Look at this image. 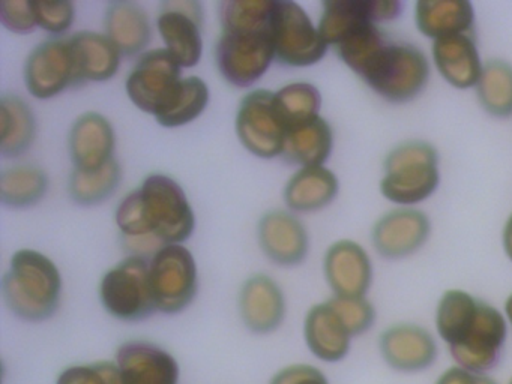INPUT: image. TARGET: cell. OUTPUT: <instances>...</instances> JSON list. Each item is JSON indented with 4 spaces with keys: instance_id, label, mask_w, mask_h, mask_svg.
Listing matches in <instances>:
<instances>
[{
    "instance_id": "32",
    "label": "cell",
    "mask_w": 512,
    "mask_h": 384,
    "mask_svg": "<svg viewBox=\"0 0 512 384\" xmlns=\"http://www.w3.org/2000/svg\"><path fill=\"white\" fill-rule=\"evenodd\" d=\"M121 165L116 159L100 170L83 171L74 168L68 182L71 198L80 206H95L110 197L121 182Z\"/></svg>"
},
{
    "instance_id": "28",
    "label": "cell",
    "mask_w": 512,
    "mask_h": 384,
    "mask_svg": "<svg viewBox=\"0 0 512 384\" xmlns=\"http://www.w3.org/2000/svg\"><path fill=\"white\" fill-rule=\"evenodd\" d=\"M106 36L124 56H136L152 39L151 21L142 6L133 2H115L104 15Z\"/></svg>"
},
{
    "instance_id": "35",
    "label": "cell",
    "mask_w": 512,
    "mask_h": 384,
    "mask_svg": "<svg viewBox=\"0 0 512 384\" xmlns=\"http://www.w3.org/2000/svg\"><path fill=\"white\" fill-rule=\"evenodd\" d=\"M329 302L337 309L353 338L364 335L376 321V309L367 297L334 296Z\"/></svg>"
},
{
    "instance_id": "44",
    "label": "cell",
    "mask_w": 512,
    "mask_h": 384,
    "mask_svg": "<svg viewBox=\"0 0 512 384\" xmlns=\"http://www.w3.org/2000/svg\"><path fill=\"white\" fill-rule=\"evenodd\" d=\"M479 384H497L496 381L493 380V378L488 377V375H481L479 377Z\"/></svg>"
},
{
    "instance_id": "34",
    "label": "cell",
    "mask_w": 512,
    "mask_h": 384,
    "mask_svg": "<svg viewBox=\"0 0 512 384\" xmlns=\"http://www.w3.org/2000/svg\"><path fill=\"white\" fill-rule=\"evenodd\" d=\"M278 108L286 120L287 128L293 123L319 116L322 107V93L314 84L298 81L281 87L275 92Z\"/></svg>"
},
{
    "instance_id": "19",
    "label": "cell",
    "mask_w": 512,
    "mask_h": 384,
    "mask_svg": "<svg viewBox=\"0 0 512 384\" xmlns=\"http://www.w3.org/2000/svg\"><path fill=\"white\" fill-rule=\"evenodd\" d=\"M115 362L121 384H179L178 362L154 342H124L116 351Z\"/></svg>"
},
{
    "instance_id": "23",
    "label": "cell",
    "mask_w": 512,
    "mask_h": 384,
    "mask_svg": "<svg viewBox=\"0 0 512 384\" xmlns=\"http://www.w3.org/2000/svg\"><path fill=\"white\" fill-rule=\"evenodd\" d=\"M304 338L314 357L323 362L337 363L349 354L353 336L337 309L326 300L314 305L305 315Z\"/></svg>"
},
{
    "instance_id": "36",
    "label": "cell",
    "mask_w": 512,
    "mask_h": 384,
    "mask_svg": "<svg viewBox=\"0 0 512 384\" xmlns=\"http://www.w3.org/2000/svg\"><path fill=\"white\" fill-rule=\"evenodd\" d=\"M116 224L119 230L124 234L127 239L137 242L142 240L143 237L158 243L157 240L152 239L149 234L148 225L145 221V212H143L142 195L140 189L131 191L130 194L125 195L124 200L119 203L116 209ZM160 245V243H158ZM161 246V245H160Z\"/></svg>"
},
{
    "instance_id": "27",
    "label": "cell",
    "mask_w": 512,
    "mask_h": 384,
    "mask_svg": "<svg viewBox=\"0 0 512 384\" xmlns=\"http://www.w3.org/2000/svg\"><path fill=\"white\" fill-rule=\"evenodd\" d=\"M68 42L73 50L79 84L115 77L122 54L106 35L83 30L71 35Z\"/></svg>"
},
{
    "instance_id": "8",
    "label": "cell",
    "mask_w": 512,
    "mask_h": 384,
    "mask_svg": "<svg viewBox=\"0 0 512 384\" xmlns=\"http://www.w3.org/2000/svg\"><path fill=\"white\" fill-rule=\"evenodd\" d=\"M215 59L227 83L235 87L251 86L265 75L275 59L271 30L269 27L223 29L215 47Z\"/></svg>"
},
{
    "instance_id": "30",
    "label": "cell",
    "mask_w": 512,
    "mask_h": 384,
    "mask_svg": "<svg viewBox=\"0 0 512 384\" xmlns=\"http://www.w3.org/2000/svg\"><path fill=\"white\" fill-rule=\"evenodd\" d=\"M475 89L476 98L485 113L496 119L512 116L511 63L502 59L487 60Z\"/></svg>"
},
{
    "instance_id": "31",
    "label": "cell",
    "mask_w": 512,
    "mask_h": 384,
    "mask_svg": "<svg viewBox=\"0 0 512 384\" xmlns=\"http://www.w3.org/2000/svg\"><path fill=\"white\" fill-rule=\"evenodd\" d=\"M47 189L46 171L32 165L7 168L0 174V200L13 209L35 206L43 200Z\"/></svg>"
},
{
    "instance_id": "25",
    "label": "cell",
    "mask_w": 512,
    "mask_h": 384,
    "mask_svg": "<svg viewBox=\"0 0 512 384\" xmlns=\"http://www.w3.org/2000/svg\"><path fill=\"white\" fill-rule=\"evenodd\" d=\"M334 147V131L325 117L314 116L287 128L281 156L284 161L302 167L325 165Z\"/></svg>"
},
{
    "instance_id": "43",
    "label": "cell",
    "mask_w": 512,
    "mask_h": 384,
    "mask_svg": "<svg viewBox=\"0 0 512 384\" xmlns=\"http://www.w3.org/2000/svg\"><path fill=\"white\" fill-rule=\"evenodd\" d=\"M503 314H505L509 326L512 327V293L506 297L505 306H503Z\"/></svg>"
},
{
    "instance_id": "33",
    "label": "cell",
    "mask_w": 512,
    "mask_h": 384,
    "mask_svg": "<svg viewBox=\"0 0 512 384\" xmlns=\"http://www.w3.org/2000/svg\"><path fill=\"white\" fill-rule=\"evenodd\" d=\"M208 84L200 77H187L182 80L172 104L164 113L155 117L164 128H178L196 120L208 107Z\"/></svg>"
},
{
    "instance_id": "29",
    "label": "cell",
    "mask_w": 512,
    "mask_h": 384,
    "mask_svg": "<svg viewBox=\"0 0 512 384\" xmlns=\"http://www.w3.org/2000/svg\"><path fill=\"white\" fill-rule=\"evenodd\" d=\"M37 135V122L28 102L17 95L0 99V153L17 158L28 152Z\"/></svg>"
},
{
    "instance_id": "20",
    "label": "cell",
    "mask_w": 512,
    "mask_h": 384,
    "mask_svg": "<svg viewBox=\"0 0 512 384\" xmlns=\"http://www.w3.org/2000/svg\"><path fill=\"white\" fill-rule=\"evenodd\" d=\"M238 308L248 330L257 335H266L283 324L286 297L271 276L257 273L242 284Z\"/></svg>"
},
{
    "instance_id": "13",
    "label": "cell",
    "mask_w": 512,
    "mask_h": 384,
    "mask_svg": "<svg viewBox=\"0 0 512 384\" xmlns=\"http://www.w3.org/2000/svg\"><path fill=\"white\" fill-rule=\"evenodd\" d=\"M431 221L415 207H397L380 216L371 228V243L380 257L401 260L418 252L430 239Z\"/></svg>"
},
{
    "instance_id": "40",
    "label": "cell",
    "mask_w": 512,
    "mask_h": 384,
    "mask_svg": "<svg viewBox=\"0 0 512 384\" xmlns=\"http://www.w3.org/2000/svg\"><path fill=\"white\" fill-rule=\"evenodd\" d=\"M269 384H329V381L316 366L295 363L278 371Z\"/></svg>"
},
{
    "instance_id": "39",
    "label": "cell",
    "mask_w": 512,
    "mask_h": 384,
    "mask_svg": "<svg viewBox=\"0 0 512 384\" xmlns=\"http://www.w3.org/2000/svg\"><path fill=\"white\" fill-rule=\"evenodd\" d=\"M0 21L10 32L26 35L38 26L32 0H5L0 2Z\"/></svg>"
},
{
    "instance_id": "1",
    "label": "cell",
    "mask_w": 512,
    "mask_h": 384,
    "mask_svg": "<svg viewBox=\"0 0 512 384\" xmlns=\"http://www.w3.org/2000/svg\"><path fill=\"white\" fill-rule=\"evenodd\" d=\"M334 50L347 68L391 104L413 101L430 80L427 54L409 42L392 41L380 24L358 27Z\"/></svg>"
},
{
    "instance_id": "14",
    "label": "cell",
    "mask_w": 512,
    "mask_h": 384,
    "mask_svg": "<svg viewBox=\"0 0 512 384\" xmlns=\"http://www.w3.org/2000/svg\"><path fill=\"white\" fill-rule=\"evenodd\" d=\"M403 11L398 0H325L319 29L328 47H335L344 36L364 23H388Z\"/></svg>"
},
{
    "instance_id": "17",
    "label": "cell",
    "mask_w": 512,
    "mask_h": 384,
    "mask_svg": "<svg viewBox=\"0 0 512 384\" xmlns=\"http://www.w3.org/2000/svg\"><path fill=\"white\" fill-rule=\"evenodd\" d=\"M379 348L389 368L406 374L431 368L439 354L436 338L430 330L413 323L386 327L380 335Z\"/></svg>"
},
{
    "instance_id": "12",
    "label": "cell",
    "mask_w": 512,
    "mask_h": 384,
    "mask_svg": "<svg viewBox=\"0 0 512 384\" xmlns=\"http://www.w3.org/2000/svg\"><path fill=\"white\" fill-rule=\"evenodd\" d=\"M25 83L38 99L55 98L67 87L79 84L68 38L49 39L31 51L25 63Z\"/></svg>"
},
{
    "instance_id": "7",
    "label": "cell",
    "mask_w": 512,
    "mask_h": 384,
    "mask_svg": "<svg viewBox=\"0 0 512 384\" xmlns=\"http://www.w3.org/2000/svg\"><path fill=\"white\" fill-rule=\"evenodd\" d=\"M269 30L275 59L281 65L305 68L316 65L328 53V44L310 15L292 0H274Z\"/></svg>"
},
{
    "instance_id": "21",
    "label": "cell",
    "mask_w": 512,
    "mask_h": 384,
    "mask_svg": "<svg viewBox=\"0 0 512 384\" xmlns=\"http://www.w3.org/2000/svg\"><path fill=\"white\" fill-rule=\"evenodd\" d=\"M115 147V129L103 114L88 111L71 126L68 149L77 170H100L115 159Z\"/></svg>"
},
{
    "instance_id": "38",
    "label": "cell",
    "mask_w": 512,
    "mask_h": 384,
    "mask_svg": "<svg viewBox=\"0 0 512 384\" xmlns=\"http://www.w3.org/2000/svg\"><path fill=\"white\" fill-rule=\"evenodd\" d=\"M32 6H34L38 26L52 35H64L76 20V6L68 0H61V2L32 0Z\"/></svg>"
},
{
    "instance_id": "22",
    "label": "cell",
    "mask_w": 512,
    "mask_h": 384,
    "mask_svg": "<svg viewBox=\"0 0 512 384\" xmlns=\"http://www.w3.org/2000/svg\"><path fill=\"white\" fill-rule=\"evenodd\" d=\"M431 57L443 80L458 90L476 87L484 69L473 35L437 39L431 47Z\"/></svg>"
},
{
    "instance_id": "18",
    "label": "cell",
    "mask_w": 512,
    "mask_h": 384,
    "mask_svg": "<svg viewBox=\"0 0 512 384\" xmlns=\"http://www.w3.org/2000/svg\"><path fill=\"white\" fill-rule=\"evenodd\" d=\"M259 245L272 263L283 267L301 264L310 249V237L301 219L286 210H271L260 218Z\"/></svg>"
},
{
    "instance_id": "9",
    "label": "cell",
    "mask_w": 512,
    "mask_h": 384,
    "mask_svg": "<svg viewBox=\"0 0 512 384\" xmlns=\"http://www.w3.org/2000/svg\"><path fill=\"white\" fill-rule=\"evenodd\" d=\"M235 126L242 146L257 158L272 159L283 153L287 123L275 92L256 89L245 95L236 113Z\"/></svg>"
},
{
    "instance_id": "10",
    "label": "cell",
    "mask_w": 512,
    "mask_h": 384,
    "mask_svg": "<svg viewBox=\"0 0 512 384\" xmlns=\"http://www.w3.org/2000/svg\"><path fill=\"white\" fill-rule=\"evenodd\" d=\"M152 291L158 311L178 314L193 302L199 287L197 264L190 249L164 245L149 261Z\"/></svg>"
},
{
    "instance_id": "41",
    "label": "cell",
    "mask_w": 512,
    "mask_h": 384,
    "mask_svg": "<svg viewBox=\"0 0 512 384\" xmlns=\"http://www.w3.org/2000/svg\"><path fill=\"white\" fill-rule=\"evenodd\" d=\"M479 377L481 375L473 374L467 369L454 365L445 369L434 384H479Z\"/></svg>"
},
{
    "instance_id": "6",
    "label": "cell",
    "mask_w": 512,
    "mask_h": 384,
    "mask_svg": "<svg viewBox=\"0 0 512 384\" xmlns=\"http://www.w3.org/2000/svg\"><path fill=\"white\" fill-rule=\"evenodd\" d=\"M100 299L112 317L122 321H142L157 311L152 291L149 261L143 255L116 264L101 279Z\"/></svg>"
},
{
    "instance_id": "24",
    "label": "cell",
    "mask_w": 512,
    "mask_h": 384,
    "mask_svg": "<svg viewBox=\"0 0 512 384\" xmlns=\"http://www.w3.org/2000/svg\"><path fill=\"white\" fill-rule=\"evenodd\" d=\"M415 24L431 41L449 36L472 35L475 8L469 0H418Z\"/></svg>"
},
{
    "instance_id": "11",
    "label": "cell",
    "mask_w": 512,
    "mask_h": 384,
    "mask_svg": "<svg viewBox=\"0 0 512 384\" xmlns=\"http://www.w3.org/2000/svg\"><path fill=\"white\" fill-rule=\"evenodd\" d=\"M182 80V68L175 57L166 48H155L140 56L125 89L139 110L158 117L172 104Z\"/></svg>"
},
{
    "instance_id": "37",
    "label": "cell",
    "mask_w": 512,
    "mask_h": 384,
    "mask_svg": "<svg viewBox=\"0 0 512 384\" xmlns=\"http://www.w3.org/2000/svg\"><path fill=\"white\" fill-rule=\"evenodd\" d=\"M56 384H121V377L116 362L100 360L64 369Z\"/></svg>"
},
{
    "instance_id": "15",
    "label": "cell",
    "mask_w": 512,
    "mask_h": 384,
    "mask_svg": "<svg viewBox=\"0 0 512 384\" xmlns=\"http://www.w3.org/2000/svg\"><path fill=\"white\" fill-rule=\"evenodd\" d=\"M202 23V6L197 2H166L158 15V32L181 68H193L200 62Z\"/></svg>"
},
{
    "instance_id": "2",
    "label": "cell",
    "mask_w": 512,
    "mask_h": 384,
    "mask_svg": "<svg viewBox=\"0 0 512 384\" xmlns=\"http://www.w3.org/2000/svg\"><path fill=\"white\" fill-rule=\"evenodd\" d=\"M436 332L455 365L487 375L502 359L509 324L496 306L464 290L445 291L436 308Z\"/></svg>"
},
{
    "instance_id": "5",
    "label": "cell",
    "mask_w": 512,
    "mask_h": 384,
    "mask_svg": "<svg viewBox=\"0 0 512 384\" xmlns=\"http://www.w3.org/2000/svg\"><path fill=\"white\" fill-rule=\"evenodd\" d=\"M143 212L152 239L161 246L181 245L196 227L193 207L184 189L166 174H151L140 186Z\"/></svg>"
},
{
    "instance_id": "16",
    "label": "cell",
    "mask_w": 512,
    "mask_h": 384,
    "mask_svg": "<svg viewBox=\"0 0 512 384\" xmlns=\"http://www.w3.org/2000/svg\"><path fill=\"white\" fill-rule=\"evenodd\" d=\"M323 273L335 297H365L373 284V261L364 246L341 239L326 249Z\"/></svg>"
},
{
    "instance_id": "3",
    "label": "cell",
    "mask_w": 512,
    "mask_h": 384,
    "mask_svg": "<svg viewBox=\"0 0 512 384\" xmlns=\"http://www.w3.org/2000/svg\"><path fill=\"white\" fill-rule=\"evenodd\" d=\"M62 276L56 264L34 249H20L2 279L5 305L31 323L49 320L61 302Z\"/></svg>"
},
{
    "instance_id": "42",
    "label": "cell",
    "mask_w": 512,
    "mask_h": 384,
    "mask_svg": "<svg viewBox=\"0 0 512 384\" xmlns=\"http://www.w3.org/2000/svg\"><path fill=\"white\" fill-rule=\"evenodd\" d=\"M502 246L506 258L512 263V213L506 219L505 225H503Z\"/></svg>"
},
{
    "instance_id": "4",
    "label": "cell",
    "mask_w": 512,
    "mask_h": 384,
    "mask_svg": "<svg viewBox=\"0 0 512 384\" xmlns=\"http://www.w3.org/2000/svg\"><path fill=\"white\" fill-rule=\"evenodd\" d=\"M439 153L424 140L397 144L383 161L380 194L400 207L424 203L439 188Z\"/></svg>"
},
{
    "instance_id": "26",
    "label": "cell",
    "mask_w": 512,
    "mask_h": 384,
    "mask_svg": "<svg viewBox=\"0 0 512 384\" xmlns=\"http://www.w3.org/2000/svg\"><path fill=\"white\" fill-rule=\"evenodd\" d=\"M340 182L337 174L326 168L302 167L290 177L283 197L293 212L311 213L325 209L337 198Z\"/></svg>"
},
{
    "instance_id": "45",
    "label": "cell",
    "mask_w": 512,
    "mask_h": 384,
    "mask_svg": "<svg viewBox=\"0 0 512 384\" xmlns=\"http://www.w3.org/2000/svg\"><path fill=\"white\" fill-rule=\"evenodd\" d=\"M508 384H512V378H511V380H509V383H508Z\"/></svg>"
}]
</instances>
